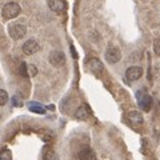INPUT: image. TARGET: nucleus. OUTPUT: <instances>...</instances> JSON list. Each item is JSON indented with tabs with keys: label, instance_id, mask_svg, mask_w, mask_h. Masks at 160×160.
<instances>
[{
	"label": "nucleus",
	"instance_id": "f3484780",
	"mask_svg": "<svg viewBox=\"0 0 160 160\" xmlns=\"http://www.w3.org/2000/svg\"><path fill=\"white\" fill-rule=\"evenodd\" d=\"M19 73L22 75V76H24V78L28 76V66H27L26 63H22V64H20V67H19Z\"/></svg>",
	"mask_w": 160,
	"mask_h": 160
},
{
	"label": "nucleus",
	"instance_id": "20e7f679",
	"mask_svg": "<svg viewBox=\"0 0 160 160\" xmlns=\"http://www.w3.org/2000/svg\"><path fill=\"white\" fill-rule=\"evenodd\" d=\"M106 59L108 63L111 64H115L118 63L120 59H122V52H120V49L115 46H109L106 51Z\"/></svg>",
	"mask_w": 160,
	"mask_h": 160
},
{
	"label": "nucleus",
	"instance_id": "39448f33",
	"mask_svg": "<svg viewBox=\"0 0 160 160\" xmlns=\"http://www.w3.org/2000/svg\"><path fill=\"white\" fill-rule=\"evenodd\" d=\"M40 49V44L35 39H29L23 44V52L26 55H33Z\"/></svg>",
	"mask_w": 160,
	"mask_h": 160
},
{
	"label": "nucleus",
	"instance_id": "f03ea898",
	"mask_svg": "<svg viewBox=\"0 0 160 160\" xmlns=\"http://www.w3.org/2000/svg\"><path fill=\"white\" fill-rule=\"evenodd\" d=\"M8 33L13 40H20L27 33V28L24 27L23 24L12 23V24H9V27H8Z\"/></svg>",
	"mask_w": 160,
	"mask_h": 160
},
{
	"label": "nucleus",
	"instance_id": "0eeeda50",
	"mask_svg": "<svg viewBox=\"0 0 160 160\" xmlns=\"http://www.w3.org/2000/svg\"><path fill=\"white\" fill-rule=\"evenodd\" d=\"M143 75V68L142 67H138V66H133V67H129L127 71H126V78L129 80V82H135V80H139Z\"/></svg>",
	"mask_w": 160,
	"mask_h": 160
},
{
	"label": "nucleus",
	"instance_id": "aec40b11",
	"mask_svg": "<svg viewBox=\"0 0 160 160\" xmlns=\"http://www.w3.org/2000/svg\"><path fill=\"white\" fill-rule=\"evenodd\" d=\"M12 102H13V106L15 107H19V106H22V102L18 99V96H15L13 99H12Z\"/></svg>",
	"mask_w": 160,
	"mask_h": 160
},
{
	"label": "nucleus",
	"instance_id": "dca6fc26",
	"mask_svg": "<svg viewBox=\"0 0 160 160\" xmlns=\"http://www.w3.org/2000/svg\"><path fill=\"white\" fill-rule=\"evenodd\" d=\"M8 102V93L4 89H0V106H4Z\"/></svg>",
	"mask_w": 160,
	"mask_h": 160
},
{
	"label": "nucleus",
	"instance_id": "a211bd4d",
	"mask_svg": "<svg viewBox=\"0 0 160 160\" xmlns=\"http://www.w3.org/2000/svg\"><path fill=\"white\" fill-rule=\"evenodd\" d=\"M38 75V68L33 66V64H29L28 66V76H36Z\"/></svg>",
	"mask_w": 160,
	"mask_h": 160
},
{
	"label": "nucleus",
	"instance_id": "f8f14e48",
	"mask_svg": "<svg viewBox=\"0 0 160 160\" xmlns=\"http://www.w3.org/2000/svg\"><path fill=\"white\" fill-rule=\"evenodd\" d=\"M128 120L135 126H139V124L143 123V115L138 111H131L128 113Z\"/></svg>",
	"mask_w": 160,
	"mask_h": 160
},
{
	"label": "nucleus",
	"instance_id": "9d476101",
	"mask_svg": "<svg viewBox=\"0 0 160 160\" xmlns=\"http://www.w3.org/2000/svg\"><path fill=\"white\" fill-rule=\"evenodd\" d=\"M89 115H91V109H89L88 106H82L76 109V112H75V118L78 120H87L89 118Z\"/></svg>",
	"mask_w": 160,
	"mask_h": 160
},
{
	"label": "nucleus",
	"instance_id": "4468645a",
	"mask_svg": "<svg viewBox=\"0 0 160 160\" xmlns=\"http://www.w3.org/2000/svg\"><path fill=\"white\" fill-rule=\"evenodd\" d=\"M28 108H29V111L40 113V115H44V113H46V108L42 107V106H40V104H38V103H29V104H28Z\"/></svg>",
	"mask_w": 160,
	"mask_h": 160
},
{
	"label": "nucleus",
	"instance_id": "423d86ee",
	"mask_svg": "<svg viewBox=\"0 0 160 160\" xmlns=\"http://www.w3.org/2000/svg\"><path fill=\"white\" fill-rule=\"evenodd\" d=\"M48 7L56 13H63L67 9L66 0H48Z\"/></svg>",
	"mask_w": 160,
	"mask_h": 160
},
{
	"label": "nucleus",
	"instance_id": "9b49d317",
	"mask_svg": "<svg viewBox=\"0 0 160 160\" xmlns=\"http://www.w3.org/2000/svg\"><path fill=\"white\" fill-rule=\"evenodd\" d=\"M79 159L80 160H96V155H95V151L91 148H83L79 152Z\"/></svg>",
	"mask_w": 160,
	"mask_h": 160
},
{
	"label": "nucleus",
	"instance_id": "1a4fd4ad",
	"mask_svg": "<svg viewBox=\"0 0 160 160\" xmlns=\"http://www.w3.org/2000/svg\"><path fill=\"white\" fill-rule=\"evenodd\" d=\"M87 67H88V69L91 72H93V73H102L103 72V64H102V62L98 59V58H92V59H89L88 62H87Z\"/></svg>",
	"mask_w": 160,
	"mask_h": 160
},
{
	"label": "nucleus",
	"instance_id": "7ed1b4c3",
	"mask_svg": "<svg viewBox=\"0 0 160 160\" xmlns=\"http://www.w3.org/2000/svg\"><path fill=\"white\" fill-rule=\"evenodd\" d=\"M136 96H138L139 107L142 108L143 111L148 112L149 109H151V107H152V98L149 96V95H147V93H142V91H139L136 93Z\"/></svg>",
	"mask_w": 160,
	"mask_h": 160
},
{
	"label": "nucleus",
	"instance_id": "ddd939ff",
	"mask_svg": "<svg viewBox=\"0 0 160 160\" xmlns=\"http://www.w3.org/2000/svg\"><path fill=\"white\" fill-rule=\"evenodd\" d=\"M43 160H58L56 152L49 146H46L43 148Z\"/></svg>",
	"mask_w": 160,
	"mask_h": 160
},
{
	"label": "nucleus",
	"instance_id": "6ab92c4d",
	"mask_svg": "<svg viewBox=\"0 0 160 160\" xmlns=\"http://www.w3.org/2000/svg\"><path fill=\"white\" fill-rule=\"evenodd\" d=\"M153 52L158 55V56H160V39H156L153 42Z\"/></svg>",
	"mask_w": 160,
	"mask_h": 160
},
{
	"label": "nucleus",
	"instance_id": "6e6552de",
	"mask_svg": "<svg viewBox=\"0 0 160 160\" xmlns=\"http://www.w3.org/2000/svg\"><path fill=\"white\" fill-rule=\"evenodd\" d=\"M49 63H51L53 67H62L63 64L66 63V56L60 51H53L49 55Z\"/></svg>",
	"mask_w": 160,
	"mask_h": 160
},
{
	"label": "nucleus",
	"instance_id": "f257e3e1",
	"mask_svg": "<svg viewBox=\"0 0 160 160\" xmlns=\"http://www.w3.org/2000/svg\"><path fill=\"white\" fill-rule=\"evenodd\" d=\"M3 18L6 20H11L15 19L16 16H19V13L22 12V8L18 3H8L3 7Z\"/></svg>",
	"mask_w": 160,
	"mask_h": 160
},
{
	"label": "nucleus",
	"instance_id": "2eb2a0df",
	"mask_svg": "<svg viewBox=\"0 0 160 160\" xmlns=\"http://www.w3.org/2000/svg\"><path fill=\"white\" fill-rule=\"evenodd\" d=\"M0 160H12V152L8 148H4L0 151Z\"/></svg>",
	"mask_w": 160,
	"mask_h": 160
}]
</instances>
